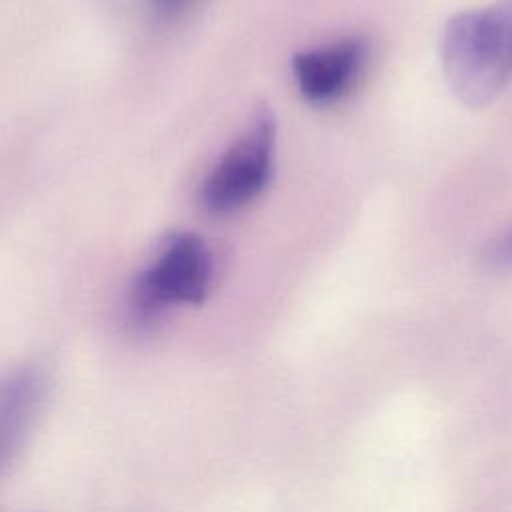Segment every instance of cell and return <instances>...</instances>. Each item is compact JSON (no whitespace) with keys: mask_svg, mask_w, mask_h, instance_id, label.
Masks as SVG:
<instances>
[{"mask_svg":"<svg viewBox=\"0 0 512 512\" xmlns=\"http://www.w3.org/2000/svg\"><path fill=\"white\" fill-rule=\"evenodd\" d=\"M198 0H148L152 12L160 18H176L192 8Z\"/></svg>","mask_w":512,"mask_h":512,"instance_id":"obj_6","label":"cell"},{"mask_svg":"<svg viewBox=\"0 0 512 512\" xmlns=\"http://www.w3.org/2000/svg\"><path fill=\"white\" fill-rule=\"evenodd\" d=\"M366 54V44L360 38H344L328 46L296 52L292 74L302 98L312 104L340 100L358 80Z\"/></svg>","mask_w":512,"mask_h":512,"instance_id":"obj_4","label":"cell"},{"mask_svg":"<svg viewBox=\"0 0 512 512\" xmlns=\"http://www.w3.org/2000/svg\"><path fill=\"white\" fill-rule=\"evenodd\" d=\"M214 264L206 242L192 232H172L132 284L134 314L148 322L178 304L206 298Z\"/></svg>","mask_w":512,"mask_h":512,"instance_id":"obj_2","label":"cell"},{"mask_svg":"<svg viewBox=\"0 0 512 512\" xmlns=\"http://www.w3.org/2000/svg\"><path fill=\"white\" fill-rule=\"evenodd\" d=\"M486 260L500 268H512V228H508L488 244Z\"/></svg>","mask_w":512,"mask_h":512,"instance_id":"obj_5","label":"cell"},{"mask_svg":"<svg viewBox=\"0 0 512 512\" xmlns=\"http://www.w3.org/2000/svg\"><path fill=\"white\" fill-rule=\"evenodd\" d=\"M276 122L260 106L244 132L228 146L200 186V202L212 214H230L250 204L270 182L274 164Z\"/></svg>","mask_w":512,"mask_h":512,"instance_id":"obj_3","label":"cell"},{"mask_svg":"<svg viewBox=\"0 0 512 512\" xmlns=\"http://www.w3.org/2000/svg\"><path fill=\"white\" fill-rule=\"evenodd\" d=\"M440 62L462 104H490L512 80V0L454 14L440 36Z\"/></svg>","mask_w":512,"mask_h":512,"instance_id":"obj_1","label":"cell"}]
</instances>
